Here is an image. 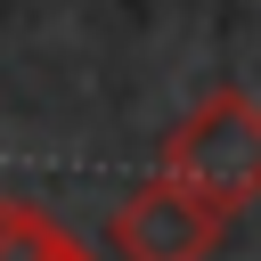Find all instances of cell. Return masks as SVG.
Segmentation results:
<instances>
[{"mask_svg":"<svg viewBox=\"0 0 261 261\" xmlns=\"http://www.w3.org/2000/svg\"><path fill=\"white\" fill-rule=\"evenodd\" d=\"M163 179L196 188L204 204H220L228 220L261 196V98L253 90H212L171 139H163Z\"/></svg>","mask_w":261,"mask_h":261,"instance_id":"1","label":"cell"},{"mask_svg":"<svg viewBox=\"0 0 261 261\" xmlns=\"http://www.w3.org/2000/svg\"><path fill=\"white\" fill-rule=\"evenodd\" d=\"M220 237H228V212L204 204L196 188L163 179V171L147 188H130L114 204V220H106V253L114 261H212Z\"/></svg>","mask_w":261,"mask_h":261,"instance_id":"2","label":"cell"},{"mask_svg":"<svg viewBox=\"0 0 261 261\" xmlns=\"http://www.w3.org/2000/svg\"><path fill=\"white\" fill-rule=\"evenodd\" d=\"M0 261H90L41 204H16V196H0Z\"/></svg>","mask_w":261,"mask_h":261,"instance_id":"3","label":"cell"}]
</instances>
